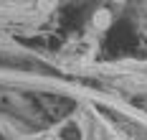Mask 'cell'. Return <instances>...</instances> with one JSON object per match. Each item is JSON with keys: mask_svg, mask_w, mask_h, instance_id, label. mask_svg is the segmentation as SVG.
<instances>
[{"mask_svg": "<svg viewBox=\"0 0 147 140\" xmlns=\"http://www.w3.org/2000/svg\"><path fill=\"white\" fill-rule=\"evenodd\" d=\"M109 20H112L109 10H96V16H94V23H96V28H107V26H109Z\"/></svg>", "mask_w": 147, "mask_h": 140, "instance_id": "cell-1", "label": "cell"}]
</instances>
